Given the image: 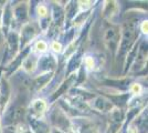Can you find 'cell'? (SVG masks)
Masks as SVG:
<instances>
[{
    "mask_svg": "<svg viewBox=\"0 0 148 133\" xmlns=\"http://www.w3.org/2000/svg\"><path fill=\"white\" fill-rule=\"evenodd\" d=\"M1 45H2V36L0 33V48H1Z\"/></svg>",
    "mask_w": 148,
    "mask_h": 133,
    "instance_id": "83f0119b",
    "label": "cell"
},
{
    "mask_svg": "<svg viewBox=\"0 0 148 133\" xmlns=\"http://www.w3.org/2000/svg\"><path fill=\"white\" fill-rule=\"evenodd\" d=\"M0 22H1V10H0Z\"/></svg>",
    "mask_w": 148,
    "mask_h": 133,
    "instance_id": "f1b7e54d",
    "label": "cell"
},
{
    "mask_svg": "<svg viewBox=\"0 0 148 133\" xmlns=\"http://www.w3.org/2000/svg\"><path fill=\"white\" fill-rule=\"evenodd\" d=\"M64 10H63V8L61 6H59V5H56L54 8H53V20H54V25L56 27H59V25H62V22H63V20H64V17H65V14H64Z\"/></svg>",
    "mask_w": 148,
    "mask_h": 133,
    "instance_id": "d6986e66",
    "label": "cell"
},
{
    "mask_svg": "<svg viewBox=\"0 0 148 133\" xmlns=\"http://www.w3.org/2000/svg\"><path fill=\"white\" fill-rule=\"evenodd\" d=\"M13 16H14L16 22H18V23H25V21L28 19V7H27L25 2L20 3L19 6L14 8Z\"/></svg>",
    "mask_w": 148,
    "mask_h": 133,
    "instance_id": "4fadbf2b",
    "label": "cell"
},
{
    "mask_svg": "<svg viewBox=\"0 0 148 133\" xmlns=\"http://www.w3.org/2000/svg\"><path fill=\"white\" fill-rule=\"evenodd\" d=\"M48 50V43L44 40H39L34 45V51L38 53H44Z\"/></svg>",
    "mask_w": 148,
    "mask_h": 133,
    "instance_id": "7402d4cb",
    "label": "cell"
},
{
    "mask_svg": "<svg viewBox=\"0 0 148 133\" xmlns=\"http://www.w3.org/2000/svg\"><path fill=\"white\" fill-rule=\"evenodd\" d=\"M140 91H142V87H140V84H138V83H134V84H132V87H130V92H132L133 94H139V93H140Z\"/></svg>",
    "mask_w": 148,
    "mask_h": 133,
    "instance_id": "484cf974",
    "label": "cell"
},
{
    "mask_svg": "<svg viewBox=\"0 0 148 133\" xmlns=\"http://www.w3.org/2000/svg\"><path fill=\"white\" fill-rule=\"evenodd\" d=\"M135 120L134 125L137 129V132L139 131L142 133H147V110H144Z\"/></svg>",
    "mask_w": 148,
    "mask_h": 133,
    "instance_id": "2e32d148",
    "label": "cell"
},
{
    "mask_svg": "<svg viewBox=\"0 0 148 133\" xmlns=\"http://www.w3.org/2000/svg\"><path fill=\"white\" fill-rule=\"evenodd\" d=\"M50 121L51 123L58 127L62 133H74L75 130L73 127L72 122L69 120L66 113L61 110L60 108L56 107L54 109H52V111L50 112Z\"/></svg>",
    "mask_w": 148,
    "mask_h": 133,
    "instance_id": "3957f363",
    "label": "cell"
},
{
    "mask_svg": "<svg viewBox=\"0 0 148 133\" xmlns=\"http://www.w3.org/2000/svg\"><path fill=\"white\" fill-rule=\"evenodd\" d=\"M77 127L76 130L79 133H99L97 127L86 119H79L76 122H74L73 127Z\"/></svg>",
    "mask_w": 148,
    "mask_h": 133,
    "instance_id": "ba28073f",
    "label": "cell"
},
{
    "mask_svg": "<svg viewBox=\"0 0 148 133\" xmlns=\"http://www.w3.org/2000/svg\"><path fill=\"white\" fill-rule=\"evenodd\" d=\"M51 49L54 51L56 53H61V51H62L61 42H59V41H53L52 44H51Z\"/></svg>",
    "mask_w": 148,
    "mask_h": 133,
    "instance_id": "d4e9b609",
    "label": "cell"
},
{
    "mask_svg": "<svg viewBox=\"0 0 148 133\" xmlns=\"http://www.w3.org/2000/svg\"><path fill=\"white\" fill-rule=\"evenodd\" d=\"M119 31L115 27H110L104 33V42L112 52H116L119 44Z\"/></svg>",
    "mask_w": 148,
    "mask_h": 133,
    "instance_id": "277c9868",
    "label": "cell"
},
{
    "mask_svg": "<svg viewBox=\"0 0 148 133\" xmlns=\"http://www.w3.org/2000/svg\"><path fill=\"white\" fill-rule=\"evenodd\" d=\"M147 30H148V22L147 20H144L142 23H140V31L144 34H147Z\"/></svg>",
    "mask_w": 148,
    "mask_h": 133,
    "instance_id": "4316f807",
    "label": "cell"
},
{
    "mask_svg": "<svg viewBox=\"0 0 148 133\" xmlns=\"http://www.w3.org/2000/svg\"><path fill=\"white\" fill-rule=\"evenodd\" d=\"M38 59L37 56L34 53L32 54H29L27 56L25 59L23 60V69L27 71V72H33L34 70L37 69V65H38Z\"/></svg>",
    "mask_w": 148,
    "mask_h": 133,
    "instance_id": "e0dca14e",
    "label": "cell"
},
{
    "mask_svg": "<svg viewBox=\"0 0 148 133\" xmlns=\"http://www.w3.org/2000/svg\"><path fill=\"white\" fill-rule=\"evenodd\" d=\"M77 2H75V1H72L71 2V5H69V8H68V11H66V17H68V19H73L75 18V16L77 14Z\"/></svg>",
    "mask_w": 148,
    "mask_h": 133,
    "instance_id": "44dd1931",
    "label": "cell"
},
{
    "mask_svg": "<svg viewBox=\"0 0 148 133\" xmlns=\"http://www.w3.org/2000/svg\"><path fill=\"white\" fill-rule=\"evenodd\" d=\"M37 13L40 18H42V19L44 18L45 19L47 16H48V7L44 6V5H39L37 7Z\"/></svg>",
    "mask_w": 148,
    "mask_h": 133,
    "instance_id": "603a6c76",
    "label": "cell"
},
{
    "mask_svg": "<svg viewBox=\"0 0 148 133\" xmlns=\"http://www.w3.org/2000/svg\"><path fill=\"white\" fill-rule=\"evenodd\" d=\"M91 102H92L91 107L94 110L99 111V112L106 113V112H111L112 110L114 109V105H113L111 100H108L106 98H103V96H96Z\"/></svg>",
    "mask_w": 148,
    "mask_h": 133,
    "instance_id": "52a82bcc",
    "label": "cell"
},
{
    "mask_svg": "<svg viewBox=\"0 0 148 133\" xmlns=\"http://www.w3.org/2000/svg\"><path fill=\"white\" fill-rule=\"evenodd\" d=\"M76 79H77V76H76L75 73L71 74V76H69L68 80H65L64 82L62 83L61 85H60V88L58 89L56 92H54V94L52 95L51 101H54V100H56L58 98H60L61 95H63L64 93H66V91H68L69 89L73 85V83L75 82V80H76Z\"/></svg>",
    "mask_w": 148,
    "mask_h": 133,
    "instance_id": "30bf717a",
    "label": "cell"
},
{
    "mask_svg": "<svg viewBox=\"0 0 148 133\" xmlns=\"http://www.w3.org/2000/svg\"><path fill=\"white\" fill-rule=\"evenodd\" d=\"M38 29L33 23H25L21 29V34L19 38V47L22 49L25 48L30 41H32L37 36Z\"/></svg>",
    "mask_w": 148,
    "mask_h": 133,
    "instance_id": "5b68a950",
    "label": "cell"
},
{
    "mask_svg": "<svg viewBox=\"0 0 148 133\" xmlns=\"http://www.w3.org/2000/svg\"><path fill=\"white\" fill-rule=\"evenodd\" d=\"M47 108H48V104L47 102L44 101L43 99H37L31 103V116L33 118H37V119H40L47 111Z\"/></svg>",
    "mask_w": 148,
    "mask_h": 133,
    "instance_id": "9c48e42d",
    "label": "cell"
},
{
    "mask_svg": "<svg viewBox=\"0 0 148 133\" xmlns=\"http://www.w3.org/2000/svg\"><path fill=\"white\" fill-rule=\"evenodd\" d=\"M28 54H29V48L25 49V50L22 51V52H21L17 58H13L12 62L7 67V69H8V76H9V74H11L14 70H17L18 67L21 65V62L25 60V57H27Z\"/></svg>",
    "mask_w": 148,
    "mask_h": 133,
    "instance_id": "5bb4252c",
    "label": "cell"
},
{
    "mask_svg": "<svg viewBox=\"0 0 148 133\" xmlns=\"http://www.w3.org/2000/svg\"><path fill=\"white\" fill-rule=\"evenodd\" d=\"M25 98L19 96L16 99V101L10 105L6 113L3 115V124L5 125H14L22 122L23 116L25 113Z\"/></svg>",
    "mask_w": 148,
    "mask_h": 133,
    "instance_id": "7a4b0ae2",
    "label": "cell"
},
{
    "mask_svg": "<svg viewBox=\"0 0 148 133\" xmlns=\"http://www.w3.org/2000/svg\"><path fill=\"white\" fill-rule=\"evenodd\" d=\"M81 60H82V52L81 51H77L75 52L72 58L70 59L68 63V68H66V72L65 74H70V73H73L75 70L80 67L81 64Z\"/></svg>",
    "mask_w": 148,
    "mask_h": 133,
    "instance_id": "9a60e30c",
    "label": "cell"
},
{
    "mask_svg": "<svg viewBox=\"0 0 148 133\" xmlns=\"http://www.w3.org/2000/svg\"><path fill=\"white\" fill-rule=\"evenodd\" d=\"M53 76V72H47V73H44V74H42V76H39L33 81V87L37 89V90H39V89H42L47 84V83L49 82V80Z\"/></svg>",
    "mask_w": 148,
    "mask_h": 133,
    "instance_id": "ac0fdd59",
    "label": "cell"
},
{
    "mask_svg": "<svg viewBox=\"0 0 148 133\" xmlns=\"http://www.w3.org/2000/svg\"><path fill=\"white\" fill-rule=\"evenodd\" d=\"M84 67L87 70H93V68H94V60H93L92 57L87 56V57L84 58Z\"/></svg>",
    "mask_w": 148,
    "mask_h": 133,
    "instance_id": "cb8c5ba5",
    "label": "cell"
},
{
    "mask_svg": "<svg viewBox=\"0 0 148 133\" xmlns=\"http://www.w3.org/2000/svg\"><path fill=\"white\" fill-rule=\"evenodd\" d=\"M29 123L32 129V131L34 133H50L49 124L45 123L44 121L33 118V116H29Z\"/></svg>",
    "mask_w": 148,
    "mask_h": 133,
    "instance_id": "8fae6325",
    "label": "cell"
},
{
    "mask_svg": "<svg viewBox=\"0 0 148 133\" xmlns=\"http://www.w3.org/2000/svg\"><path fill=\"white\" fill-rule=\"evenodd\" d=\"M136 38H137V29L135 21L134 20L125 21L122 30V38L119 39L121 42L117 48V58L119 60L124 59L126 54L132 50Z\"/></svg>",
    "mask_w": 148,
    "mask_h": 133,
    "instance_id": "6da1fadb",
    "label": "cell"
},
{
    "mask_svg": "<svg viewBox=\"0 0 148 133\" xmlns=\"http://www.w3.org/2000/svg\"><path fill=\"white\" fill-rule=\"evenodd\" d=\"M56 67V60L52 54H44L38 60L37 69L41 72H52V70Z\"/></svg>",
    "mask_w": 148,
    "mask_h": 133,
    "instance_id": "8992f818",
    "label": "cell"
},
{
    "mask_svg": "<svg viewBox=\"0 0 148 133\" xmlns=\"http://www.w3.org/2000/svg\"><path fill=\"white\" fill-rule=\"evenodd\" d=\"M12 19V13H11V9H10V5H8L5 9V12H3V30H6L5 32H7L9 25H10V21Z\"/></svg>",
    "mask_w": 148,
    "mask_h": 133,
    "instance_id": "ffe728a7",
    "label": "cell"
},
{
    "mask_svg": "<svg viewBox=\"0 0 148 133\" xmlns=\"http://www.w3.org/2000/svg\"><path fill=\"white\" fill-rule=\"evenodd\" d=\"M7 40H8V49L5 52V54L10 53V56L12 58L19 49V36L17 34V32L12 31L8 34Z\"/></svg>",
    "mask_w": 148,
    "mask_h": 133,
    "instance_id": "7c38bea8",
    "label": "cell"
}]
</instances>
